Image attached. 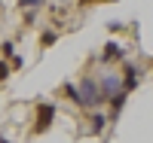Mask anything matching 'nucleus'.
Masks as SVG:
<instances>
[{"instance_id": "1", "label": "nucleus", "mask_w": 153, "mask_h": 143, "mask_svg": "<svg viewBox=\"0 0 153 143\" xmlns=\"http://www.w3.org/2000/svg\"><path fill=\"white\" fill-rule=\"evenodd\" d=\"M52 119H55V107H52V103H43V107L37 110V125H34V134H43V131H49Z\"/></svg>"}, {"instance_id": "2", "label": "nucleus", "mask_w": 153, "mask_h": 143, "mask_svg": "<svg viewBox=\"0 0 153 143\" xmlns=\"http://www.w3.org/2000/svg\"><path fill=\"white\" fill-rule=\"evenodd\" d=\"M80 100H83V107H92V103H101L104 98H101V88H98L92 79H83V92H80Z\"/></svg>"}, {"instance_id": "3", "label": "nucleus", "mask_w": 153, "mask_h": 143, "mask_svg": "<svg viewBox=\"0 0 153 143\" xmlns=\"http://www.w3.org/2000/svg\"><path fill=\"white\" fill-rule=\"evenodd\" d=\"M117 88H120V79H117V76H107V79H104V88H101V98H113V92H117Z\"/></svg>"}, {"instance_id": "4", "label": "nucleus", "mask_w": 153, "mask_h": 143, "mask_svg": "<svg viewBox=\"0 0 153 143\" xmlns=\"http://www.w3.org/2000/svg\"><path fill=\"white\" fill-rule=\"evenodd\" d=\"M104 122H107L104 116L95 113V116H92V134H101V131H104Z\"/></svg>"}, {"instance_id": "5", "label": "nucleus", "mask_w": 153, "mask_h": 143, "mask_svg": "<svg viewBox=\"0 0 153 143\" xmlns=\"http://www.w3.org/2000/svg\"><path fill=\"white\" fill-rule=\"evenodd\" d=\"M65 92H68V98H71L74 103H83V100H80V92H76V88H74V85H68V88H65Z\"/></svg>"}, {"instance_id": "6", "label": "nucleus", "mask_w": 153, "mask_h": 143, "mask_svg": "<svg viewBox=\"0 0 153 143\" xmlns=\"http://www.w3.org/2000/svg\"><path fill=\"white\" fill-rule=\"evenodd\" d=\"M138 85V76H135V70H129V76H126V88H135Z\"/></svg>"}, {"instance_id": "7", "label": "nucleus", "mask_w": 153, "mask_h": 143, "mask_svg": "<svg viewBox=\"0 0 153 143\" xmlns=\"http://www.w3.org/2000/svg\"><path fill=\"white\" fill-rule=\"evenodd\" d=\"M113 55H117V58H120V55H123V52H120V46H113V43H110V46H107V55H104V58H113Z\"/></svg>"}, {"instance_id": "8", "label": "nucleus", "mask_w": 153, "mask_h": 143, "mask_svg": "<svg viewBox=\"0 0 153 143\" xmlns=\"http://www.w3.org/2000/svg\"><path fill=\"white\" fill-rule=\"evenodd\" d=\"M6 76H9V73H6V64L0 61V79H6Z\"/></svg>"}, {"instance_id": "9", "label": "nucleus", "mask_w": 153, "mask_h": 143, "mask_svg": "<svg viewBox=\"0 0 153 143\" xmlns=\"http://www.w3.org/2000/svg\"><path fill=\"white\" fill-rule=\"evenodd\" d=\"M0 143H9V140H3V137H0Z\"/></svg>"}]
</instances>
